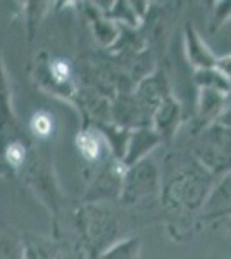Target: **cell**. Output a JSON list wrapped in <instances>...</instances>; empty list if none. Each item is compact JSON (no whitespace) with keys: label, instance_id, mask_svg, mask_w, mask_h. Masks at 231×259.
Returning <instances> with one entry per match:
<instances>
[{"label":"cell","instance_id":"4","mask_svg":"<svg viewBox=\"0 0 231 259\" xmlns=\"http://www.w3.org/2000/svg\"><path fill=\"white\" fill-rule=\"evenodd\" d=\"M228 94H222V92L217 90H200L199 102H197L195 124H193V135L219 123L226 107H228Z\"/></svg>","mask_w":231,"mask_h":259},{"label":"cell","instance_id":"6","mask_svg":"<svg viewBox=\"0 0 231 259\" xmlns=\"http://www.w3.org/2000/svg\"><path fill=\"white\" fill-rule=\"evenodd\" d=\"M162 142V137L159 135L155 130L149 128H138L136 132H133L129 135L128 145H126V152L123 157V164L124 168L133 166L135 162L149 157V154L157 147V144Z\"/></svg>","mask_w":231,"mask_h":259},{"label":"cell","instance_id":"1","mask_svg":"<svg viewBox=\"0 0 231 259\" xmlns=\"http://www.w3.org/2000/svg\"><path fill=\"white\" fill-rule=\"evenodd\" d=\"M216 182L217 178L212 177L192 152H173L166 157L162 169V204L178 212H202Z\"/></svg>","mask_w":231,"mask_h":259},{"label":"cell","instance_id":"21","mask_svg":"<svg viewBox=\"0 0 231 259\" xmlns=\"http://www.w3.org/2000/svg\"><path fill=\"white\" fill-rule=\"evenodd\" d=\"M79 257H81V256H79ZM79 257H73V256H69V254H59L57 259H79Z\"/></svg>","mask_w":231,"mask_h":259},{"label":"cell","instance_id":"5","mask_svg":"<svg viewBox=\"0 0 231 259\" xmlns=\"http://www.w3.org/2000/svg\"><path fill=\"white\" fill-rule=\"evenodd\" d=\"M231 211V171L217 178L212 192L205 200L200 220H219Z\"/></svg>","mask_w":231,"mask_h":259},{"label":"cell","instance_id":"22","mask_svg":"<svg viewBox=\"0 0 231 259\" xmlns=\"http://www.w3.org/2000/svg\"><path fill=\"white\" fill-rule=\"evenodd\" d=\"M79 259H85V257H83V256H81V257H79Z\"/></svg>","mask_w":231,"mask_h":259},{"label":"cell","instance_id":"16","mask_svg":"<svg viewBox=\"0 0 231 259\" xmlns=\"http://www.w3.org/2000/svg\"><path fill=\"white\" fill-rule=\"evenodd\" d=\"M29 132L36 139H49L54 133V116L47 111H38L29 119Z\"/></svg>","mask_w":231,"mask_h":259},{"label":"cell","instance_id":"7","mask_svg":"<svg viewBox=\"0 0 231 259\" xmlns=\"http://www.w3.org/2000/svg\"><path fill=\"white\" fill-rule=\"evenodd\" d=\"M184 47H187L188 61L197 71L216 68L217 57L207 47V44L202 40V36L199 35L193 24H187V28H184Z\"/></svg>","mask_w":231,"mask_h":259},{"label":"cell","instance_id":"17","mask_svg":"<svg viewBox=\"0 0 231 259\" xmlns=\"http://www.w3.org/2000/svg\"><path fill=\"white\" fill-rule=\"evenodd\" d=\"M228 21H231V0L226 2H216L212 9V18H211V30L216 31L221 26H224Z\"/></svg>","mask_w":231,"mask_h":259},{"label":"cell","instance_id":"13","mask_svg":"<svg viewBox=\"0 0 231 259\" xmlns=\"http://www.w3.org/2000/svg\"><path fill=\"white\" fill-rule=\"evenodd\" d=\"M140 239H126L111 244L109 247L104 250L102 256L99 259H138L140 254Z\"/></svg>","mask_w":231,"mask_h":259},{"label":"cell","instance_id":"20","mask_svg":"<svg viewBox=\"0 0 231 259\" xmlns=\"http://www.w3.org/2000/svg\"><path fill=\"white\" fill-rule=\"evenodd\" d=\"M217 221V220H216ZM219 223L221 225H224L226 228H229L231 230V211L228 212V214H224L222 218H219Z\"/></svg>","mask_w":231,"mask_h":259},{"label":"cell","instance_id":"19","mask_svg":"<svg viewBox=\"0 0 231 259\" xmlns=\"http://www.w3.org/2000/svg\"><path fill=\"white\" fill-rule=\"evenodd\" d=\"M219 123L231 128V95H229V100H228V107H226V111H224V114H222V118L219 119Z\"/></svg>","mask_w":231,"mask_h":259},{"label":"cell","instance_id":"9","mask_svg":"<svg viewBox=\"0 0 231 259\" xmlns=\"http://www.w3.org/2000/svg\"><path fill=\"white\" fill-rule=\"evenodd\" d=\"M179 121H181V107L173 97H167L154 114L155 132L162 137V140L167 139V137L174 135Z\"/></svg>","mask_w":231,"mask_h":259},{"label":"cell","instance_id":"2","mask_svg":"<svg viewBox=\"0 0 231 259\" xmlns=\"http://www.w3.org/2000/svg\"><path fill=\"white\" fill-rule=\"evenodd\" d=\"M192 156L212 177L221 178L231 171V128L222 123L202 130L193 137Z\"/></svg>","mask_w":231,"mask_h":259},{"label":"cell","instance_id":"14","mask_svg":"<svg viewBox=\"0 0 231 259\" xmlns=\"http://www.w3.org/2000/svg\"><path fill=\"white\" fill-rule=\"evenodd\" d=\"M78 150L86 161L97 162L104 154V144L94 132H83L78 137Z\"/></svg>","mask_w":231,"mask_h":259},{"label":"cell","instance_id":"18","mask_svg":"<svg viewBox=\"0 0 231 259\" xmlns=\"http://www.w3.org/2000/svg\"><path fill=\"white\" fill-rule=\"evenodd\" d=\"M216 68L231 81V54H226V56H222V57H217Z\"/></svg>","mask_w":231,"mask_h":259},{"label":"cell","instance_id":"12","mask_svg":"<svg viewBox=\"0 0 231 259\" xmlns=\"http://www.w3.org/2000/svg\"><path fill=\"white\" fill-rule=\"evenodd\" d=\"M195 83L200 90H217L231 95V81L217 68L195 71Z\"/></svg>","mask_w":231,"mask_h":259},{"label":"cell","instance_id":"8","mask_svg":"<svg viewBox=\"0 0 231 259\" xmlns=\"http://www.w3.org/2000/svg\"><path fill=\"white\" fill-rule=\"evenodd\" d=\"M16 130V118L11 111V94L7 85L6 71L2 66V56H0V150L6 147L9 142L18 140L12 137Z\"/></svg>","mask_w":231,"mask_h":259},{"label":"cell","instance_id":"11","mask_svg":"<svg viewBox=\"0 0 231 259\" xmlns=\"http://www.w3.org/2000/svg\"><path fill=\"white\" fill-rule=\"evenodd\" d=\"M112 230H114V221L111 220L109 212L106 214L100 209H94V212L88 216L85 232L91 240H109Z\"/></svg>","mask_w":231,"mask_h":259},{"label":"cell","instance_id":"15","mask_svg":"<svg viewBox=\"0 0 231 259\" xmlns=\"http://www.w3.org/2000/svg\"><path fill=\"white\" fill-rule=\"evenodd\" d=\"M23 237L9 230H0V259H23Z\"/></svg>","mask_w":231,"mask_h":259},{"label":"cell","instance_id":"10","mask_svg":"<svg viewBox=\"0 0 231 259\" xmlns=\"http://www.w3.org/2000/svg\"><path fill=\"white\" fill-rule=\"evenodd\" d=\"M23 259H57L59 254H61L57 242L40 235L23 237Z\"/></svg>","mask_w":231,"mask_h":259},{"label":"cell","instance_id":"3","mask_svg":"<svg viewBox=\"0 0 231 259\" xmlns=\"http://www.w3.org/2000/svg\"><path fill=\"white\" fill-rule=\"evenodd\" d=\"M162 190V173L157 162L152 157L135 162L128 166L123 177V187H121V202L123 204H138L144 200L154 199L161 195Z\"/></svg>","mask_w":231,"mask_h":259}]
</instances>
